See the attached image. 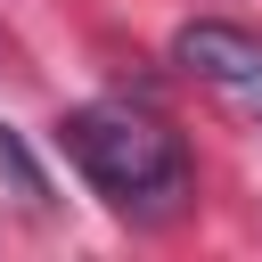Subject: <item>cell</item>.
<instances>
[{
    "mask_svg": "<svg viewBox=\"0 0 262 262\" xmlns=\"http://www.w3.org/2000/svg\"><path fill=\"white\" fill-rule=\"evenodd\" d=\"M57 147L90 172L98 196H115L123 213H172V196L188 188V156L156 115L131 106H74L57 123Z\"/></svg>",
    "mask_w": 262,
    "mask_h": 262,
    "instance_id": "cell-1",
    "label": "cell"
},
{
    "mask_svg": "<svg viewBox=\"0 0 262 262\" xmlns=\"http://www.w3.org/2000/svg\"><path fill=\"white\" fill-rule=\"evenodd\" d=\"M172 66H188L196 82H221V90H262V33H246L229 16H188L172 33Z\"/></svg>",
    "mask_w": 262,
    "mask_h": 262,
    "instance_id": "cell-2",
    "label": "cell"
},
{
    "mask_svg": "<svg viewBox=\"0 0 262 262\" xmlns=\"http://www.w3.org/2000/svg\"><path fill=\"white\" fill-rule=\"evenodd\" d=\"M0 172H8V188H16V196H25L33 213H49V180H41V164H33V147H25V139L8 131V123H0Z\"/></svg>",
    "mask_w": 262,
    "mask_h": 262,
    "instance_id": "cell-3",
    "label": "cell"
},
{
    "mask_svg": "<svg viewBox=\"0 0 262 262\" xmlns=\"http://www.w3.org/2000/svg\"><path fill=\"white\" fill-rule=\"evenodd\" d=\"M254 115H262V90H254Z\"/></svg>",
    "mask_w": 262,
    "mask_h": 262,
    "instance_id": "cell-4",
    "label": "cell"
}]
</instances>
